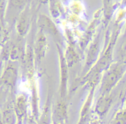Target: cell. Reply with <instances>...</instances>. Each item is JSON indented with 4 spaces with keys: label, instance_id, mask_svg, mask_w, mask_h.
I'll return each mask as SVG.
<instances>
[{
    "label": "cell",
    "instance_id": "1",
    "mask_svg": "<svg viewBox=\"0 0 126 124\" xmlns=\"http://www.w3.org/2000/svg\"><path fill=\"white\" fill-rule=\"evenodd\" d=\"M37 25L39 29L45 33L50 34L51 35L60 37V33L57 27L48 16L45 14H40L38 18Z\"/></svg>",
    "mask_w": 126,
    "mask_h": 124
},
{
    "label": "cell",
    "instance_id": "2",
    "mask_svg": "<svg viewBox=\"0 0 126 124\" xmlns=\"http://www.w3.org/2000/svg\"><path fill=\"white\" fill-rule=\"evenodd\" d=\"M30 25V17L27 10L23 11L19 15L17 22L16 28L17 33L20 36H23L27 34Z\"/></svg>",
    "mask_w": 126,
    "mask_h": 124
},
{
    "label": "cell",
    "instance_id": "3",
    "mask_svg": "<svg viewBox=\"0 0 126 124\" xmlns=\"http://www.w3.org/2000/svg\"><path fill=\"white\" fill-rule=\"evenodd\" d=\"M49 11L53 18H58L63 13V7L60 0H48Z\"/></svg>",
    "mask_w": 126,
    "mask_h": 124
},
{
    "label": "cell",
    "instance_id": "4",
    "mask_svg": "<svg viewBox=\"0 0 126 124\" xmlns=\"http://www.w3.org/2000/svg\"><path fill=\"white\" fill-rule=\"evenodd\" d=\"M35 48L39 53L44 51L47 47V40L45 33L39 29L35 40Z\"/></svg>",
    "mask_w": 126,
    "mask_h": 124
},
{
    "label": "cell",
    "instance_id": "5",
    "mask_svg": "<svg viewBox=\"0 0 126 124\" xmlns=\"http://www.w3.org/2000/svg\"><path fill=\"white\" fill-rule=\"evenodd\" d=\"M8 39V33L1 21H0V46L7 43Z\"/></svg>",
    "mask_w": 126,
    "mask_h": 124
},
{
    "label": "cell",
    "instance_id": "6",
    "mask_svg": "<svg viewBox=\"0 0 126 124\" xmlns=\"http://www.w3.org/2000/svg\"><path fill=\"white\" fill-rule=\"evenodd\" d=\"M28 0H10L11 4L14 7H21L24 6Z\"/></svg>",
    "mask_w": 126,
    "mask_h": 124
},
{
    "label": "cell",
    "instance_id": "7",
    "mask_svg": "<svg viewBox=\"0 0 126 124\" xmlns=\"http://www.w3.org/2000/svg\"><path fill=\"white\" fill-rule=\"evenodd\" d=\"M5 0H0V10H2L4 7Z\"/></svg>",
    "mask_w": 126,
    "mask_h": 124
},
{
    "label": "cell",
    "instance_id": "8",
    "mask_svg": "<svg viewBox=\"0 0 126 124\" xmlns=\"http://www.w3.org/2000/svg\"><path fill=\"white\" fill-rule=\"evenodd\" d=\"M38 2H39L41 3L45 4L46 3H48V0H37Z\"/></svg>",
    "mask_w": 126,
    "mask_h": 124
}]
</instances>
